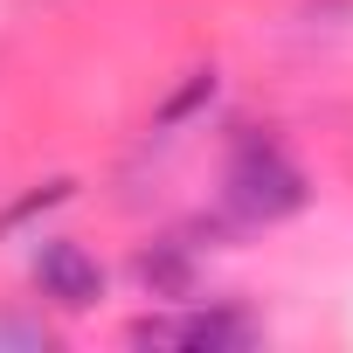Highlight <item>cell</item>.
Listing matches in <instances>:
<instances>
[{
	"instance_id": "1",
	"label": "cell",
	"mask_w": 353,
	"mask_h": 353,
	"mask_svg": "<svg viewBox=\"0 0 353 353\" xmlns=\"http://www.w3.org/2000/svg\"><path fill=\"white\" fill-rule=\"evenodd\" d=\"M222 201H229L236 222H284V215H298V208L312 201V188H305V173H298L270 139H250V145L229 159Z\"/></svg>"
},
{
	"instance_id": "2",
	"label": "cell",
	"mask_w": 353,
	"mask_h": 353,
	"mask_svg": "<svg viewBox=\"0 0 353 353\" xmlns=\"http://www.w3.org/2000/svg\"><path fill=\"white\" fill-rule=\"evenodd\" d=\"M28 277H35V291L49 298V305H63V312H90L97 298H104V263L83 250V243H42L35 256H28Z\"/></svg>"
},
{
	"instance_id": "3",
	"label": "cell",
	"mask_w": 353,
	"mask_h": 353,
	"mask_svg": "<svg viewBox=\"0 0 353 353\" xmlns=\"http://www.w3.org/2000/svg\"><path fill=\"white\" fill-rule=\"evenodd\" d=\"M256 339H263V325H256L250 312H236V305L181 312V346H188V353H243V346H256Z\"/></svg>"
},
{
	"instance_id": "4",
	"label": "cell",
	"mask_w": 353,
	"mask_h": 353,
	"mask_svg": "<svg viewBox=\"0 0 353 353\" xmlns=\"http://www.w3.org/2000/svg\"><path fill=\"white\" fill-rule=\"evenodd\" d=\"M132 277L145 298H194V243H152L132 256Z\"/></svg>"
}]
</instances>
